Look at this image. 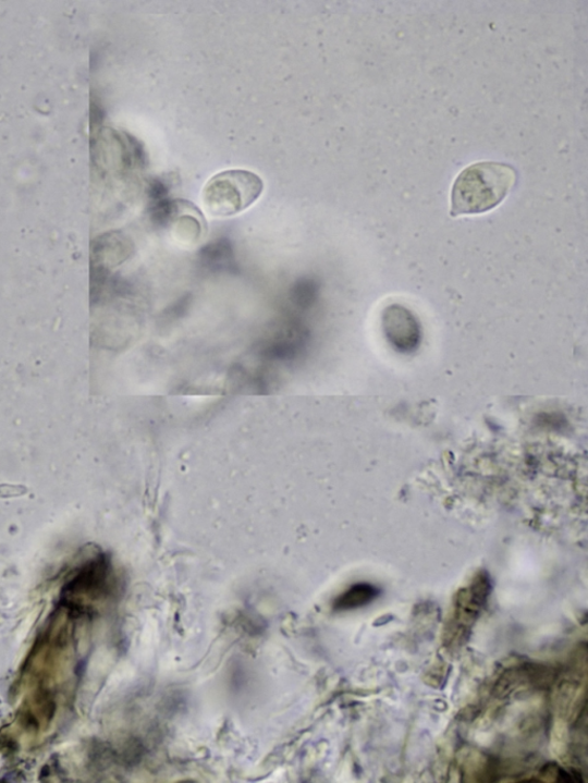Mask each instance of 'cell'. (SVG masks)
I'll use <instances>...</instances> for the list:
<instances>
[{
    "label": "cell",
    "mask_w": 588,
    "mask_h": 783,
    "mask_svg": "<svg viewBox=\"0 0 588 783\" xmlns=\"http://www.w3.org/2000/svg\"><path fill=\"white\" fill-rule=\"evenodd\" d=\"M517 180L515 169L507 163H474L456 178L452 188L451 216L487 213L512 192Z\"/></svg>",
    "instance_id": "cell-1"
},
{
    "label": "cell",
    "mask_w": 588,
    "mask_h": 783,
    "mask_svg": "<svg viewBox=\"0 0 588 783\" xmlns=\"http://www.w3.org/2000/svg\"><path fill=\"white\" fill-rule=\"evenodd\" d=\"M264 192V182L248 171H225L209 180L203 188L201 200L213 218H230L254 205Z\"/></svg>",
    "instance_id": "cell-2"
},
{
    "label": "cell",
    "mask_w": 588,
    "mask_h": 783,
    "mask_svg": "<svg viewBox=\"0 0 588 783\" xmlns=\"http://www.w3.org/2000/svg\"><path fill=\"white\" fill-rule=\"evenodd\" d=\"M380 596V589L370 584H355L333 601L334 611H350L366 607Z\"/></svg>",
    "instance_id": "cell-4"
},
{
    "label": "cell",
    "mask_w": 588,
    "mask_h": 783,
    "mask_svg": "<svg viewBox=\"0 0 588 783\" xmlns=\"http://www.w3.org/2000/svg\"><path fill=\"white\" fill-rule=\"evenodd\" d=\"M382 328L388 342L401 353H413L421 344V325L416 316L402 305H390L384 309Z\"/></svg>",
    "instance_id": "cell-3"
}]
</instances>
